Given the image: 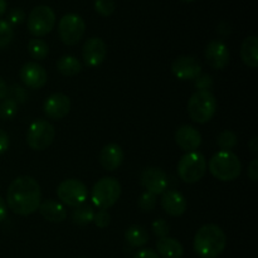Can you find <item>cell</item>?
Instances as JSON below:
<instances>
[{"label": "cell", "instance_id": "6da1fadb", "mask_svg": "<svg viewBox=\"0 0 258 258\" xmlns=\"http://www.w3.org/2000/svg\"><path fill=\"white\" fill-rule=\"evenodd\" d=\"M42 202L39 184L32 176H19L10 183L7 193L9 208L19 216H30L38 211Z\"/></svg>", "mask_w": 258, "mask_h": 258}, {"label": "cell", "instance_id": "7a4b0ae2", "mask_svg": "<svg viewBox=\"0 0 258 258\" xmlns=\"http://www.w3.org/2000/svg\"><path fill=\"white\" fill-rule=\"evenodd\" d=\"M227 237L221 227L206 224L194 236V251L202 258H216L226 249Z\"/></svg>", "mask_w": 258, "mask_h": 258}, {"label": "cell", "instance_id": "3957f363", "mask_svg": "<svg viewBox=\"0 0 258 258\" xmlns=\"http://www.w3.org/2000/svg\"><path fill=\"white\" fill-rule=\"evenodd\" d=\"M209 171L221 181H233L241 175L242 163L232 151L221 150L209 160Z\"/></svg>", "mask_w": 258, "mask_h": 258}, {"label": "cell", "instance_id": "277c9868", "mask_svg": "<svg viewBox=\"0 0 258 258\" xmlns=\"http://www.w3.org/2000/svg\"><path fill=\"white\" fill-rule=\"evenodd\" d=\"M217 111L216 96L211 91H196L189 98L188 113L197 123H207Z\"/></svg>", "mask_w": 258, "mask_h": 258}, {"label": "cell", "instance_id": "5b68a950", "mask_svg": "<svg viewBox=\"0 0 258 258\" xmlns=\"http://www.w3.org/2000/svg\"><path fill=\"white\" fill-rule=\"evenodd\" d=\"M121 196V184L112 176L102 178L93 185L91 198L92 203L100 209H108L115 206Z\"/></svg>", "mask_w": 258, "mask_h": 258}, {"label": "cell", "instance_id": "8992f818", "mask_svg": "<svg viewBox=\"0 0 258 258\" xmlns=\"http://www.w3.org/2000/svg\"><path fill=\"white\" fill-rule=\"evenodd\" d=\"M207 171V160L203 154L186 153L178 163V175L184 183L194 184L201 180Z\"/></svg>", "mask_w": 258, "mask_h": 258}, {"label": "cell", "instance_id": "52a82bcc", "mask_svg": "<svg viewBox=\"0 0 258 258\" xmlns=\"http://www.w3.org/2000/svg\"><path fill=\"white\" fill-rule=\"evenodd\" d=\"M28 29L34 37H44L52 32L55 25V14L48 5H38L33 8L28 15Z\"/></svg>", "mask_w": 258, "mask_h": 258}, {"label": "cell", "instance_id": "ba28073f", "mask_svg": "<svg viewBox=\"0 0 258 258\" xmlns=\"http://www.w3.org/2000/svg\"><path fill=\"white\" fill-rule=\"evenodd\" d=\"M55 138V128L49 121L39 120L34 121L29 126L27 133V144L30 149L35 151H43L52 145Z\"/></svg>", "mask_w": 258, "mask_h": 258}, {"label": "cell", "instance_id": "9c48e42d", "mask_svg": "<svg viewBox=\"0 0 258 258\" xmlns=\"http://www.w3.org/2000/svg\"><path fill=\"white\" fill-rule=\"evenodd\" d=\"M86 32V23L81 15L70 13L60 18L58 23V34L66 45H76Z\"/></svg>", "mask_w": 258, "mask_h": 258}, {"label": "cell", "instance_id": "30bf717a", "mask_svg": "<svg viewBox=\"0 0 258 258\" xmlns=\"http://www.w3.org/2000/svg\"><path fill=\"white\" fill-rule=\"evenodd\" d=\"M57 197L60 202L75 208L87 201V186L77 179H67L58 185Z\"/></svg>", "mask_w": 258, "mask_h": 258}, {"label": "cell", "instance_id": "8fae6325", "mask_svg": "<svg viewBox=\"0 0 258 258\" xmlns=\"http://www.w3.org/2000/svg\"><path fill=\"white\" fill-rule=\"evenodd\" d=\"M171 72L180 81L196 80L199 75H202V64L197 58L181 55L174 59Z\"/></svg>", "mask_w": 258, "mask_h": 258}, {"label": "cell", "instance_id": "7c38bea8", "mask_svg": "<svg viewBox=\"0 0 258 258\" xmlns=\"http://www.w3.org/2000/svg\"><path fill=\"white\" fill-rule=\"evenodd\" d=\"M107 55V45L101 38L93 37L86 40L82 48V57L86 66L97 67L102 64Z\"/></svg>", "mask_w": 258, "mask_h": 258}, {"label": "cell", "instance_id": "4fadbf2b", "mask_svg": "<svg viewBox=\"0 0 258 258\" xmlns=\"http://www.w3.org/2000/svg\"><path fill=\"white\" fill-rule=\"evenodd\" d=\"M141 185L149 193L160 196L168 188V175L160 168H148L141 174Z\"/></svg>", "mask_w": 258, "mask_h": 258}, {"label": "cell", "instance_id": "5bb4252c", "mask_svg": "<svg viewBox=\"0 0 258 258\" xmlns=\"http://www.w3.org/2000/svg\"><path fill=\"white\" fill-rule=\"evenodd\" d=\"M229 49L224 42L214 39L206 47V60L213 70H223L229 63Z\"/></svg>", "mask_w": 258, "mask_h": 258}, {"label": "cell", "instance_id": "9a60e30c", "mask_svg": "<svg viewBox=\"0 0 258 258\" xmlns=\"http://www.w3.org/2000/svg\"><path fill=\"white\" fill-rule=\"evenodd\" d=\"M43 110L48 118L59 121L68 115L71 110V100L63 93H53L44 101Z\"/></svg>", "mask_w": 258, "mask_h": 258}, {"label": "cell", "instance_id": "2e32d148", "mask_svg": "<svg viewBox=\"0 0 258 258\" xmlns=\"http://www.w3.org/2000/svg\"><path fill=\"white\" fill-rule=\"evenodd\" d=\"M20 80L32 90H39L47 83V72L37 62H28L20 68Z\"/></svg>", "mask_w": 258, "mask_h": 258}, {"label": "cell", "instance_id": "e0dca14e", "mask_svg": "<svg viewBox=\"0 0 258 258\" xmlns=\"http://www.w3.org/2000/svg\"><path fill=\"white\" fill-rule=\"evenodd\" d=\"M175 141L186 153L197 150L202 144V135L193 126L184 125L175 131Z\"/></svg>", "mask_w": 258, "mask_h": 258}, {"label": "cell", "instance_id": "ac0fdd59", "mask_svg": "<svg viewBox=\"0 0 258 258\" xmlns=\"http://www.w3.org/2000/svg\"><path fill=\"white\" fill-rule=\"evenodd\" d=\"M186 199L176 190L164 191L161 197V207L171 217H180L186 211Z\"/></svg>", "mask_w": 258, "mask_h": 258}, {"label": "cell", "instance_id": "d6986e66", "mask_svg": "<svg viewBox=\"0 0 258 258\" xmlns=\"http://www.w3.org/2000/svg\"><path fill=\"white\" fill-rule=\"evenodd\" d=\"M123 158L125 155H123L122 148L117 144H107L103 146L100 153L101 165L107 171L117 170L122 164Z\"/></svg>", "mask_w": 258, "mask_h": 258}, {"label": "cell", "instance_id": "ffe728a7", "mask_svg": "<svg viewBox=\"0 0 258 258\" xmlns=\"http://www.w3.org/2000/svg\"><path fill=\"white\" fill-rule=\"evenodd\" d=\"M39 212L44 219L48 222H53V223H60L67 217V212L66 208L58 202L53 201V199H48V201L40 202Z\"/></svg>", "mask_w": 258, "mask_h": 258}, {"label": "cell", "instance_id": "44dd1931", "mask_svg": "<svg viewBox=\"0 0 258 258\" xmlns=\"http://www.w3.org/2000/svg\"><path fill=\"white\" fill-rule=\"evenodd\" d=\"M156 251L163 258H181L184 254V247L178 239L164 237L156 242Z\"/></svg>", "mask_w": 258, "mask_h": 258}, {"label": "cell", "instance_id": "7402d4cb", "mask_svg": "<svg viewBox=\"0 0 258 258\" xmlns=\"http://www.w3.org/2000/svg\"><path fill=\"white\" fill-rule=\"evenodd\" d=\"M241 58L248 67H258V38L256 35L247 37L243 40L241 47Z\"/></svg>", "mask_w": 258, "mask_h": 258}, {"label": "cell", "instance_id": "603a6c76", "mask_svg": "<svg viewBox=\"0 0 258 258\" xmlns=\"http://www.w3.org/2000/svg\"><path fill=\"white\" fill-rule=\"evenodd\" d=\"M57 70L58 72L62 73L63 76H76L82 71V64L80 60L72 55H63L57 60Z\"/></svg>", "mask_w": 258, "mask_h": 258}, {"label": "cell", "instance_id": "cb8c5ba5", "mask_svg": "<svg viewBox=\"0 0 258 258\" xmlns=\"http://www.w3.org/2000/svg\"><path fill=\"white\" fill-rule=\"evenodd\" d=\"M125 238L131 247H136L138 248V247H143L148 243L149 234L148 231L144 227L135 224V226H131L125 232Z\"/></svg>", "mask_w": 258, "mask_h": 258}, {"label": "cell", "instance_id": "d4e9b609", "mask_svg": "<svg viewBox=\"0 0 258 258\" xmlns=\"http://www.w3.org/2000/svg\"><path fill=\"white\" fill-rule=\"evenodd\" d=\"M93 217H95V211L90 204H81V206L75 207L72 212V222L78 226H86L93 222Z\"/></svg>", "mask_w": 258, "mask_h": 258}, {"label": "cell", "instance_id": "484cf974", "mask_svg": "<svg viewBox=\"0 0 258 258\" xmlns=\"http://www.w3.org/2000/svg\"><path fill=\"white\" fill-rule=\"evenodd\" d=\"M28 50H29V54L34 59L43 60L48 55L49 48H48V44L44 40L34 38V39H30L29 43H28Z\"/></svg>", "mask_w": 258, "mask_h": 258}, {"label": "cell", "instance_id": "4316f807", "mask_svg": "<svg viewBox=\"0 0 258 258\" xmlns=\"http://www.w3.org/2000/svg\"><path fill=\"white\" fill-rule=\"evenodd\" d=\"M237 143H238L237 135L231 130L222 131L218 135V138H217V144L224 151H231L232 149L236 148Z\"/></svg>", "mask_w": 258, "mask_h": 258}, {"label": "cell", "instance_id": "83f0119b", "mask_svg": "<svg viewBox=\"0 0 258 258\" xmlns=\"http://www.w3.org/2000/svg\"><path fill=\"white\" fill-rule=\"evenodd\" d=\"M18 112V103L12 98H4L0 103V118L2 120H12Z\"/></svg>", "mask_w": 258, "mask_h": 258}, {"label": "cell", "instance_id": "f1b7e54d", "mask_svg": "<svg viewBox=\"0 0 258 258\" xmlns=\"http://www.w3.org/2000/svg\"><path fill=\"white\" fill-rule=\"evenodd\" d=\"M14 37V30L13 27L7 20L0 19V49L8 47Z\"/></svg>", "mask_w": 258, "mask_h": 258}, {"label": "cell", "instance_id": "f546056e", "mask_svg": "<svg viewBox=\"0 0 258 258\" xmlns=\"http://www.w3.org/2000/svg\"><path fill=\"white\" fill-rule=\"evenodd\" d=\"M156 206V196L145 191L140 196L138 201V207L143 212H151Z\"/></svg>", "mask_w": 258, "mask_h": 258}, {"label": "cell", "instance_id": "4dcf8cb0", "mask_svg": "<svg viewBox=\"0 0 258 258\" xmlns=\"http://www.w3.org/2000/svg\"><path fill=\"white\" fill-rule=\"evenodd\" d=\"M95 9L98 14L108 17L115 12V0H95Z\"/></svg>", "mask_w": 258, "mask_h": 258}, {"label": "cell", "instance_id": "1f68e13d", "mask_svg": "<svg viewBox=\"0 0 258 258\" xmlns=\"http://www.w3.org/2000/svg\"><path fill=\"white\" fill-rule=\"evenodd\" d=\"M151 229L158 238H164V237H168L169 234V224L163 218L155 219L153 226H151Z\"/></svg>", "mask_w": 258, "mask_h": 258}, {"label": "cell", "instance_id": "d6a6232c", "mask_svg": "<svg viewBox=\"0 0 258 258\" xmlns=\"http://www.w3.org/2000/svg\"><path fill=\"white\" fill-rule=\"evenodd\" d=\"M25 19V12L22 9V8H13L12 10L8 14V20L10 25H19L24 22Z\"/></svg>", "mask_w": 258, "mask_h": 258}, {"label": "cell", "instance_id": "836d02e7", "mask_svg": "<svg viewBox=\"0 0 258 258\" xmlns=\"http://www.w3.org/2000/svg\"><path fill=\"white\" fill-rule=\"evenodd\" d=\"M93 222H95V224L98 228H106V227L110 226L111 216L107 212V209H100L97 213H95Z\"/></svg>", "mask_w": 258, "mask_h": 258}, {"label": "cell", "instance_id": "e575fe53", "mask_svg": "<svg viewBox=\"0 0 258 258\" xmlns=\"http://www.w3.org/2000/svg\"><path fill=\"white\" fill-rule=\"evenodd\" d=\"M10 92V95H12V100H14L17 103H23L25 102V100H27V92H25L24 88L22 87V86L19 85H13L12 87L8 88V93Z\"/></svg>", "mask_w": 258, "mask_h": 258}, {"label": "cell", "instance_id": "d590c367", "mask_svg": "<svg viewBox=\"0 0 258 258\" xmlns=\"http://www.w3.org/2000/svg\"><path fill=\"white\" fill-rule=\"evenodd\" d=\"M194 86L197 91H209L213 86V80L209 75H199L194 80Z\"/></svg>", "mask_w": 258, "mask_h": 258}, {"label": "cell", "instance_id": "8d00e7d4", "mask_svg": "<svg viewBox=\"0 0 258 258\" xmlns=\"http://www.w3.org/2000/svg\"><path fill=\"white\" fill-rule=\"evenodd\" d=\"M9 144H10L9 135H8L4 130H2V128H0V155H2V154H4L5 151L9 149Z\"/></svg>", "mask_w": 258, "mask_h": 258}, {"label": "cell", "instance_id": "74e56055", "mask_svg": "<svg viewBox=\"0 0 258 258\" xmlns=\"http://www.w3.org/2000/svg\"><path fill=\"white\" fill-rule=\"evenodd\" d=\"M248 178L251 179L252 181H254V183L258 180V160L257 159H254V160H252L251 163H249Z\"/></svg>", "mask_w": 258, "mask_h": 258}, {"label": "cell", "instance_id": "f35d334b", "mask_svg": "<svg viewBox=\"0 0 258 258\" xmlns=\"http://www.w3.org/2000/svg\"><path fill=\"white\" fill-rule=\"evenodd\" d=\"M134 258H160V257H159V254L156 253L155 251H153V249L144 248L141 249V251H139L138 253L134 256Z\"/></svg>", "mask_w": 258, "mask_h": 258}, {"label": "cell", "instance_id": "ab89813d", "mask_svg": "<svg viewBox=\"0 0 258 258\" xmlns=\"http://www.w3.org/2000/svg\"><path fill=\"white\" fill-rule=\"evenodd\" d=\"M7 204H5L4 199L0 197V223L7 218Z\"/></svg>", "mask_w": 258, "mask_h": 258}, {"label": "cell", "instance_id": "60d3db41", "mask_svg": "<svg viewBox=\"0 0 258 258\" xmlns=\"http://www.w3.org/2000/svg\"><path fill=\"white\" fill-rule=\"evenodd\" d=\"M8 95V86L5 83V81L0 77V100H4L7 98Z\"/></svg>", "mask_w": 258, "mask_h": 258}, {"label": "cell", "instance_id": "b9f144b4", "mask_svg": "<svg viewBox=\"0 0 258 258\" xmlns=\"http://www.w3.org/2000/svg\"><path fill=\"white\" fill-rule=\"evenodd\" d=\"M248 148L251 149L252 153L257 154V150H258V140H257V136H253V139H252V140L249 141Z\"/></svg>", "mask_w": 258, "mask_h": 258}, {"label": "cell", "instance_id": "7bdbcfd3", "mask_svg": "<svg viewBox=\"0 0 258 258\" xmlns=\"http://www.w3.org/2000/svg\"><path fill=\"white\" fill-rule=\"evenodd\" d=\"M7 12V0H0V17Z\"/></svg>", "mask_w": 258, "mask_h": 258}, {"label": "cell", "instance_id": "ee69618b", "mask_svg": "<svg viewBox=\"0 0 258 258\" xmlns=\"http://www.w3.org/2000/svg\"><path fill=\"white\" fill-rule=\"evenodd\" d=\"M183 2H193V0H183Z\"/></svg>", "mask_w": 258, "mask_h": 258}]
</instances>
